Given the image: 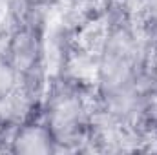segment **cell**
I'll return each mask as SVG.
<instances>
[{"label":"cell","mask_w":157,"mask_h":155,"mask_svg":"<svg viewBox=\"0 0 157 155\" xmlns=\"http://www.w3.org/2000/svg\"><path fill=\"white\" fill-rule=\"evenodd\" d=\"M9 152L22 155H48L59 152V144L46 120L28 119L13 130Z\"/></svg>","instance_id":"cell-1"},{"label":"cell","mask_w":157,"mask_h":155,"mask_svg":"<svg viewBox=\"0 0 157 155\" xmlns=\"http://www.w3.org/2000/svg\"><path fill=\"white\" fill-rule=\"evenodd\" d=\"M29 6H48L51 0H26Z\"/></svg>","instance_id":"cell-2"}]
</instances>
